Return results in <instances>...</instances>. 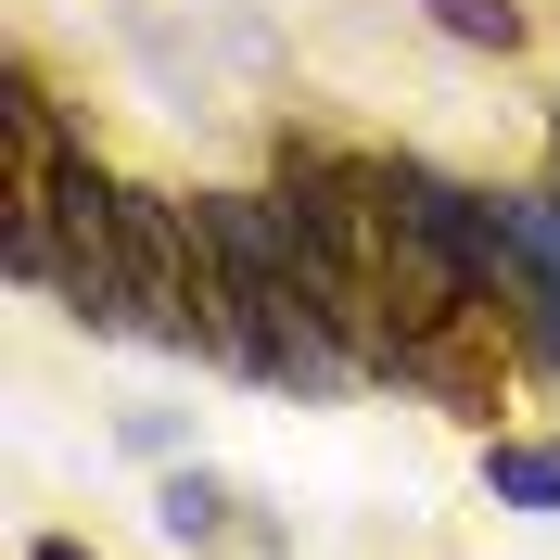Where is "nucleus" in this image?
Here are the masks:
<instances>
[{"label": "nucleus", "mask_w": 560, "mask_h": 560, "mask_svg": "<svg viewBox=\"0 0 560 560\" xmlns=\"http://www.w3.org/2000/svg\"><path fill=\"white\" fill-rule=\"evenodd\" d=\"M485 497L497 510H560V433H485Z\"/></svg>", "instance_id": "f257e3e1"}, {"label": "nucleus", "mask_w": 560, "mask_h": 560, "mask_svg": "<svg viewBox=\"0 0 560 560\" xmlns=\"http://www.w3.org/2000/svg\"><path fill=\"white\" fill-rule=\"evenodd\" d=\"M217 510H230L217 485H166V535H178V548H205V535H217Z\"/></svg>", "instance_id": "7ed1b4c3"}, {"label": "nucleus", "mask_w": 560, "mask_h": 560, "mask_svg": "<svg viewBox=\"0 0 560 560\" xmlns=\"http://www.w3.org/2000/svg\"><path fill=\"white\" fill-rule=\"evenodd\" d=\"M458 51H523V0H420Z\"/></svg>", "instance_id": "f03ea898"}, {"label": "nucleus", "mask_w": 560, "mask_h": 560, "mask_svg": "<svg viewBox=\"0 0 560 560\" xmlns=\"http://www.w3.org/2000/svg\"><path fill=\"white\" fill-rule=\"evenodd\" d=\"M26 560H90V535H38V548Z\"/></svg>", "instance_id": "20e7f679"}]
</instances>
